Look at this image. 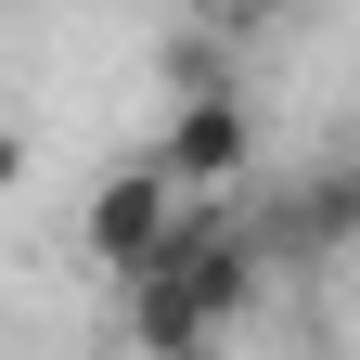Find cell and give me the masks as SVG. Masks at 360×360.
<instances>
[{
    "label": "cell",
    "mask_w": 360,
    "mask_h": 360,
    "mask_svg": "<svg viewBox=\"0 0 360 360\" xmlns=\"http://www.w3.org/2000/svg\"><path fill=\"white\" fill-rule=\"evenodd\" d=\"M257 296V232L232 206H180V232L155 245V270H129V347L142 360H206Z\"/></svg>",
    "instance_id": "obj_1"
},
{
    "label": "cell",
    "mask_w": 360,
    "mask_h": 360,
    "mask_svg": "<svg viewBox=\"0 0 360 360\" xmlns=\"http://www.w3.org/2000/svg\"><path fill=\"white\" fill-rule=\"evenodd\" d=\"M180 206H219V193H245L257 180V116H245V90H206V103H167L155 129V155H142Z\"/></svg>",
    "instance_id": "obj_2"
},
{
    "label": "cell",
    "mask_w": 360,
    "mask_h": 360,
    "mask_svg": "<svg viewBox=\"0 0 360 360\" xmlns=\"http://www.w3.org/2000/svg\"><path fill=\"white\" fill-rule=\"evenodd\" d=\"M360 245V155H322L270 193V257H347Z\"/></svg>",
    "instance_id": "obj_3"
},
{
    "label": "cell",
    "mask_w": 360,
    "mask_h": 360,
    "mask_svg": "<svg viewBox=\"0 0 360 360\" xmlns=\"http://www.w3.org/2000/svg\"><path fill=\"white\" fill-rule=\"evenodd\" d=\"M167 232H180V193H167L155 167H116L103 193H90V219H77V245L103 257L116 283H129V270H155V245H167Z\"/></svg>",
    "instance_id": "obj_4"
},
{
    "label": "cell",
    "mask_w": 360,
    "mask_h": 360,
    "mask_svg": "<svg viewBox=\"0 0 360 360\" xmlns=\"http://www.w3.org/2000/svg\"><path fill=\"white\" fill-rule=\"evenodd\" d=\"M13 193H26V129L0 116V206H13Z\"/></svg>",
    "instance_id": "obj_5"
}]
</instances>
